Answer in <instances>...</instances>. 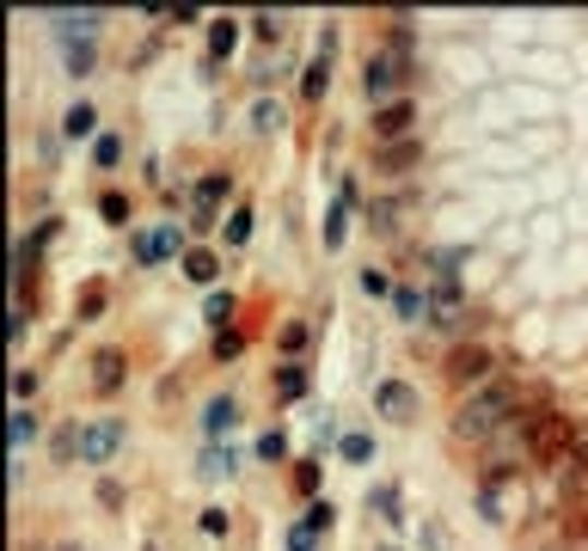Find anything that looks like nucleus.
<instances>
[{
    "mask_svg": "<svg viewBox=\"0 0 588 551\" xmlns=\"http://www.w3.org/2000/svg\"><path fill=\"white\" fill-rule=\"evenodd\" d=\"M533 398V386H521L515 374H503V380H491V386H479V392H466L460 405H454V417H448V442L454 447H491L503 429L521 417V405Z\"/></svg>",
    "mask_w": 588,
    "mask_h": 551,
    "instance_id": "obj_1",
    "label": "nucleus"
},
{
    "mask_svg": "<svg viewBox=\"0 0 588 551\" xmlns=\"http://www.w3.org/2000/svg\"><path fill=\"white\" fill-rule=\"evenodd\" d=\"M503 380V350H496L491 337H466V343H454V350H442V386H448L454 398L479 392V386Z\"/></svg>",
    "mask_w": 588,
    "mask_h": 551,
    "instance_id": "obj_2",
    "label": "nucleus"
},
{
    "mask_svg": "<svg viewBox=\"0 0 588 551\" xmlns=\"http://www.w3.org/2000/svg\"><path fill=\"white\" fill-rule=\"evenodd\" d=\"M411 68H418L411 56H392V49L374 44L368 61H362V98H368L374 110L392 105V98H411Z\"/></svg>",
    "mask_w": 588,
    "mask_h": 551,
    "instance_id": "obj_3",
    "label": "nucleus"
},
{
    "mask_svg": "<svg viewBox=\"0 0 588 551\" xmlns=\"http://www.w3.org/2000/svg\"><path fill=\"white\" fill-rule=\"evenodd\" d=\"M331 74H338V25H319V37H313V56L307 68H301V86H294V98L301 105H326V92H331Z\"/></svg>",
    "mask_w": 588,
    "mask_h": 551,
    "instance_id": "obj_4",
    "label": "nucleus"
},
{
    "mask_svg": "<svg viewBox=\"0 0 588 551\" xmlns=\"http://www.w3.org/2000/svg\"><path fill=\"white\" fill-rule=\"evenodd\" d=\"M185 221H154V227H141V233H129V258L141 263V270H160V263H178L190 251L185 245Z\"/></svg>",
    "mask_w": 588,
    "mask_h": 551,
    "instance_id": "obj_5",
    "label": "nucleus"
},
{
    "mask_svg": "<svg viewBox=\"0 0 588 551\" xmlns=\"http://www.w3.org/2000/svg\"><path fill=\"white\" fill-rule=\"evenodd\" d=\"M56 49H74V44H98L105 37V7H49L44 13Z\"/></svg>",
    "mask_w": 588,
    "mask_h": 551,
    "instance_id": "obj_6",
    "label": "nucleus"
},
{
    "mask_svg": "<svg viewBox=\"0 0 588 551\" xmlns=\"http://www.w3.org/2000/svg\"><path fill=\"white\" fill-rule=\"evenodd\" d=\"M124 442H129L124 417H86V423H80V466L105 472L110 459L124 454Z\"/></svg>",
    "mask_w": 588,
    "mask_h": 551,
    "instance_id": "obj_7",
    "label": "nucleus"
},
{
    "mask_svg": "<svg viewBox=\"0 0 588 551\" xmlns=\"http://www.w3.org/2000/svg\"><path fill=\"white\" fill-rule=\"evenodd\" d=\"M374 417H387V423H418L423 417V392H418V380H404V374H380L374 380Z\"/></svg>",
    "mask_w": 588,
    "mask_h": 551,
    "instance_id": "obj_8",
    "label": "nucleus"
},
{
    "mask_svg": "<svg viewBox=\"0 0 588 551\" xmlns=\"http://www.w3.org/2000/svg\"><path fill=\"white\" fill-rule=\"evenodd\" d=\"M423 160H430V148H423V136H411V141H387V148H374L368 172H380L387 184H399V190H404V184L418 178Z\"/></svg>",
    "mask_w": 588,
    "mask_h": 551,
    "instance_id": "obj_9",
    "label": "nucleus"
},
{
    "mask_svg": "<svg viewBox=\"0 0 588 551\" xmlns=\"http://www.w3.org/2000/svg\"><path fill=\"white\" fill-rule=\"evenodd\" d=\"M86 386H93V398H117L129 386V350L124 343H98L93 355H86Z\"/></svg>",
    "mask_w": 588,
    "mask_h": 551,
    "instance_id": "obj_10",
    "label": "nucleus"
},
{
    "mask_svg": "<svg viewBox=\"0 0 588 551\" xmlns=\"http://www.w3.org/2000/svg\"><path fill=\"white\" fill-rule=\"evenodd\" d=\"M418 117H423L418 98H392V105L368 110V136H374V148H387V141H411V136H418Z\"/></svg>",
    "mask_w": 588,
    "mask_h": 551,
    "instance_id": "obj_11",
    "label": "nucleus"
},
{
    "mask_svg": "<svg viewBox=\"0 0 588 551\" xmlns=\"http://www.w3.org/2000/svg\"><path fill=\"white\" fill-rule=\"evenodd\" d=\"M411 209H418V184H404V190H387V197H368V202H362V214H368V227L380 233V239L404 233Z\"/></svg>",
    "mask_w": 588,
    "mask_h": 551,
    "instance_id": "obj_12",
    "label": "nucleus"
},
{
    "mask_svg": "<svg viewBox=\"0 0 588 551\" xmlns=\"http://www.w3.org/2000/svg\"><path fill=\"white\" fill-rule=\"evenodd\" d=\"M239 417H246V405H239V392H209L197 405V429H202V442H227L233 429H239Z\"/></svg>",
    "mask_w": 588,
    "mask_h": 551,
    "instance_id": "obj_13",
    "label": "nucleus"
},
{
    "mask_svg": "<svg viewBox=\"0 0 588 551\" xmlns=\"http://www.w3.org/2000/svg\"><path fill=\"white\" fill-rule=\"evenodd\" d=\"M313 343H319V319L313 313H289L277 325V362H313Z\"/></svg>",
    "mask_w": 588,
    "mask_h": 551,
    "instance_id": "obj_14",
    "label": "nucleus"
},
{
    "mask_svg": "<svg viewBox=\"0 0 588 551\" xmlns=\"http://www.w3.org/2000/svg\"><path fill=\"white\" fill-rule=\"evenodd\" d=\"M313 392V362H277L270 367V398H277V411L301 405Z\"/></svg>",
    "mask_w": 588,
    "mask_h": 551,
    "instance_id": "obj_15",
    "label": "nucleus"
},
{
    "mask_svg": "<svg viewBox=\"0 0 588 551\" xmlns=\"http://www.w3.org/2000/svg\"><path fill=\"white\" fill-rule=\"evenodd\" d=\"M239 37H246V19H233V13H215L209 25H202V44H209V61H215V68H227V61H233Z\"/></svg>",
    "mask_w": 588,
    "mask_h": 551,
    "instance_id": "obj_16",
    "label": "nucleus"
},
{
    "mask_svg": "<svg viewBox=\"0 0 588 551\" xmlns=\"http://www.w3.org/2000/svg\"><path fill=\"white\" fill-rule=\"evenodd\" d=\"M190 202L227 214V209H233V166H209V172H202V178L190 184Z\"/></svg>",
    "mask_w": 588,
    "mask_h": 551,
    "instance_id": "obj_17",
    "label": "nucleus"
},
{
    "mask_svg": "<svg viewBox=\"0 0 588 551\" xmlns=\"http://www.w3.org/2000/svg\"><path fill=\"white\" fill-rule=\"evenodd\" d=\"M552 520H557V539H564V551H588V496H564Z\"/></svg>",
    "mask_w": 588,
    "mask_h": 551,
    "instance_id": "obj_18",
    "label": "nucleus"
},
{
    "mask_svg": "<svg viewBox=\"0 0 588 551\" xmlns=\"http://www.w3.org/2000/svg\"><path fill=\"white\" fill-rule=\"evenodd\" d=\"M98 136H105V117H98V105H93V98H74V105L62 110V141H86V148H93Z\"/></svg>",
    "mask_w": 588,
    "mask_h": 551,
    "instance_id": "obj_19",
    "label": "nucleus"
},
{
    "mask_svg": "<svg viewBox=\"0 0 588 551\" xmlns=\"http://www.w3.org/2000/svg\"><path fill=\"white\" fill-rule=\"evenodd\" d=\"M178 276H185L190 289H215L221 282V251L215 245H190L185 258H178Z\"/></svg>",
    "mask_w": 588,
    "mask_h": 551,
    "instance_id": "obj_20",
    "label": "nucleus"
},
{
    "mask_svg": "<svg viewBox=\"0 0 588 551\" xmlns=\"http://www.w3.org/2000/svg\"><path fill=\"white\" fill-rule=\"evenodd\" d=\"M289 490H294V503H301V508L326 496V466H319V454L294 459V466H289Z\"/></svg>",
    "mask_w": 588,
    "mask_h": 551,
    "instance_id": "obj_21",
    "label": "nucleus"
},
{
    "mask_svg": "<svg viewBox=\"0 0 588 551\" xmlns=\"http://www.w3.org/2000/svg\"><path fill=\"white\" fill-rule=\"evenodd\" d=\"M331 527H338V503H326V496H319V503L301 508V520L289 527V539H307V546H319V539H326Z\"/></svg>",
    "mask_w": 588,
    "mask_h": 551,
    "instance_id": "obj_22",
    "label": "nucleus"
},
{
    "mask_svg": "<svg viewBox=\"0 0 588 551\" xmlns=\"http://www.w3.org/2000/svg\"><path fill=\"white\" fill-rule=\"evenodd\" d=\"M387 306H392V325H430V289H418V282H399Z\"/></svg>",
    "mask_w": 588,
    "mask_h": 551,
    "instance_id": "obj_23",
    "label": "nucleus"
},
{
    "mask_svg": "<svg viewBox=\"0 0 588 551\" xmlns=\"http://www.w3.org/2000/svg\"><path fill=\"white\" fill-rule=\"evenodd\" d=\"M105 306H110V282L105 276H86L74 289V325H98L105 319Z\"/></svg>",
    "mask_w": 588,
    "mask_h": 551,
    "instance_id": "obj_24",
    "label": "nucleus"
},
{
    "mask_svg": "<svg viewBox=\"0 0 588 551\" xmlns=\"http://www.w3.org/2000/svg\"><path fill=\"white\" fill-rule=\"evenodd\" d=\"M239 472V454H233L227 442H202L197 447V478L202 484H221V478H233Z\"/></svg>",
    "mask_w": 588,
    "mask_h": 551,
    "instance_id": "obj_25",
    "label": "nucleus"
},
{
    "mask_svg": "<svg viewBox=\"0 0 588 551\" xmlns=\"http://www.w3.org/2000/svg\"><path fill=\"white\" fill-rule=\"evenodd\" d=\"M80 423L86 417H62V423L49 429V466L62 472V466H80Z\"/></svg>",
    "mask_w": 588,
    "mask_h": 551,
    "instance_id": "obj_26",
    "label": "nucleus"
},
{
    "mask_svg": "<svg viewBox=\"0 0 588 551\" xmlns=\"http://www.w3.org/2000/svg\"><path fill=\"white\" fill-rule=\"evenodd\" d=\"M246 350H251V331H246V325H227V331H209V362H215V367L246 362Z\"/></svg>",
    "mask_w": 588,
    "mask_h": 551,
    "instance_id": "obj_27",
    "label": "nucleus"
},
{
    "mask_svg": "<svg viewBox=\"0 0 588 551\" xmlns=\"http://www.w3.org/2000/svg\"><path fill=\"white\" fill-rule=\"evenodd\" d=\"M368 515L380 520V527H404V484H399V478L368 490Z\"/></svg>",
    "mask_w": 588,
    "mask_h": 551,
    "instance_id": "obj_28",
    "label": "nucleus"
},
{
    "mask_svg": "<svg viewBox=\"0 0 588 551\" xmlns=\"http://www.w3.org/2000/svg\"><path fill=\"white\" fill-rule=\"evenodd\" d=\"M7 435H13V454L25 459V454H32V442L44 435V411H37V405H13V417H7Z\"/></svg>",
    "mask_w": 588,
    "mask_h": 551,
    "instance_id": "obj_29",
    "label": "nucleus"
},
{
    "mask_svg": "<svg viewBox=\"0 0 588 551\" xmlns=\"http://www.w3.org/2000/svg\"><path fill=\"white\" fill-rule=\"evenodd\" d=\"M251 233H258V209H251V202H233L227 221H221V245L239 251V245H251Z\"/></svg>",
    "mask_w": 588,
    "mask_h": 551,
    "instance_id": "obj_30",
    "label": "nucleus"
},
{
    "mask_svg": "<svg viewBox=\"0 0 588 551\" xmlns=\"http://www.w3.org/2000/svg\"><path fill=\"white\" fill-rule=\"evenodd\" d=\"M251 459H258V466H289V429H282V423L258 429V442H251Z\"/></svg>",
    "mask_w": 588,
    "mask_h": 551,
    "instance_id": "obj_31",
    "label": "nucleus"
},
{
    "mask_svg": "<svg viewBox=\"0 0 588 551\" xmlns=\"http://www.w3.org/2000/svg\"><path fill=\"white\" fill-rule=\"evenodd\" d=\"M374 447H380V442H374V429H343V435H338V459H343V466H368Z\"/></svg>",
    "mask_w": 588,
    "mask_h": 551,
    "instance_id": "obj_32",
    "label": "nucleus"
},
{
    "mask_svg": "<svg viewBox=\"0 0 588 551\" xmlns=\"http://www.w3.org/2000/svg\"><path fill=\"white\" fill-rule=\"evenodd\" d=\"M98 214H105V227H129L136 197H129V190H117V184H105V190H98Z\"/></svg>",
    "mask_w": 588,
    "mask_h": 551,
    "instance_id": "obj_33",
    "label": "nucleus"
},
{
    "mask_svg": "<svg viewBox=\"0 0 588 551\" xmlns=\"http://www.w3.org/2000/svg\"><path fill=\"white\" fill-rule=\"evenodd\" d=\"M233 313H239V294H233V289H215L209 301H202V325H209V331H227Z\"/></svg>",
    "mask_w": 588,
    "mask_h": 551,
    "instance_id": "obj_34",
    "label": "nucleus"
},
{
    "mask_svg": "<svg viewBox=\"0 0 588 551\" xmlns=\"http://www.w3.org/2000/svg\"><path fill=\"white\" fill-rule=\"evenodd\" d=\"M246 37H258V44H282V37H289V13H270V7H258V13L246 19Z\"/></svg>",
    "mask_w": 588,
    "mask_h": 551,
    "instance_id": "obj_35",
    "label": "nucleus"
},
{
    "mask_svg": "<svg viewBox=\"0 0 588 551\" xmlns=\"http://www.w3.org/2000/svg\"><path fill=\"white\" fill-rule=\"evenodd\" d=\"M350 221H356V209L343 197H331V209H326V251H343V239H350Z\"/></svg>",
    "mask_w": 588,
    "mask_h": 551,
    "instance_id": "obj_36",
    "label": "nucleus"
},
{
    "mask_svg": "<svg viewBox=\"0 0 588 551\" xmlns=\"http://www.w3.org/2000/svg\"><path fill=\"white\" fill-rule=\"evenodd\" d=\"M246 122H251V136H277L282 122H289V105H282V98H258Z\"/></svg>",
    "mask_w": 588,
    "mask_h": 551,
    "instance_id": "obj_37",
    "label": "nucleus"
},
{
    "mask_svg": "<svg viewBox=\"0 0 588 551\" xmlns=\"http://www.w3.org/2000/svg\"><path fill=\"white\" fill-rule=\"evenodd\" d=\"M62 74H68V80H93V74H98V44L62 49Z\"/></svg>",
    "mask_w": 588,
    "mask_h": 551,
    "instance_id": "obj_38",
    "label": "nucleus"
},
{
    "mask_svg": "<svg viewBox=\"0 0 588 551\" xmlns=\"http://www.w3.org/2000/svg\"><path fill=\"white\" fill-rule=\"evenodd\" d=\"M392 289H399V276H392L387 263H362V294H368V301H392Z\"/></svg>",
    "mask_w": 588,
    "mask_h": 551,
    "instance_id": "obj_39",
    "label": "nucleus"
},
{
    "mask_svg": "<svg viewBox=\"0 0 588 551\" xmlns=\"http://www.w3.org/2000/svg\"><path fill=\"white\" fill-rule=\"evenodd\" d=\"M117 166H124V136L105 129V136L93 141V172H117Z\"/></svg>",
    "mask_w": 588,
    "mask_h": 551,
    "instance_id": "obj_40",
    "label": "nucleus"
},
{
    "mask_svg": "<svg viewBox=\"0 0 588 551\" xmlns=\"http://www.w3.org/2000/svg\"><path fill=\"white\" fill-rule=\"evenodd\" d=\"M93 496H98V508H105V515H124V503H129L124 484H117L110 472H98V478H93Z\"/></svg>",
    "mask_w": 588,
    "mask_h": 551,
    "instance_id": "obj_41",
    "label": "nucleus"
},
{
    "mask_svg": "<svg viewBox=\"0 0 588 551\" xmlns=\"http://www.w3.org/2000/svg\"><path fill=\"white\" fill-rule=\"evenodd\" d=\"M37 392H44V374H37V367H19L13 374V405H32Z\"/></svg>",
    "mask_w": 588,
    "mask_h": 551,
    "instance_id": "obj_42",
    "label": "nucleus"
},
{
    "mask_svg": "<svg viewBox=\"0 0 588 551\" xmlns=\"http://www.w3.org/2000/svg\"><path fill=\"white\" fill-rule=\"evenodd\" d=\"M215 221H227V214H215V209H202V202H190V209H185V227L197 233V239H202V233H215Z\"/></svg>",
    "mask_w": 588,
    "mask_h": 551,
    "instance_id": "obj_43",
    "label": "nucleus"
},
{
    "mask_svg": "<svg viewBox=\"0 0 588 551\" xmlns=\"http://www.w3.org/2000/svg\"><path fill=\"white\" fill-rule=\"evenodd\" d=\"M197 527H202L209 539H227V527H233V520H227V508H215V503H209V508L197 515Z\"/></svg>",
    "mask_w": 588,
    "mask_h": 551,
    "instance_id": "obj_44",
    "label": "nucleus"
},
{
    "mask_svg": "<svg viewBox=\"0 0 588 551\" xmlns=\"http://www.w3.org/2000/svg\"><path fill=\"white\" fill-rule=\"evenodd\" d=\"M178 398H185V374H166V380H160V405H178Z\"/></svg>",
    "mask_w": 588,
    "mask_h": 551,
    "instance_id": "obj_45",
    "label": "nucleus"
},
{
    "mask_svg": "<svg viewBox=\"0 0 588 551\" xmlns=\"http://www.w3.org/2000/svg\"><path fill=\"white\" fill-rule=\"evenodd\" d=\"M423 546H430V551H442V546H448V534H442V520H423Z\"/></svg>",
    "mask_w": 588,
    "mask_h": 551,
    "instance_id": "obj_46",
    "label": "nucleus"
},
{
    "mask_svg": "<svg viewBox=\"0 0 588 551\" xmlns=\"http://www.w3.org/2000/svg\"><path fill=\"white\" fill-rule=\"evenodd\" d=\"M44 551H86V546H80V539H49Z\"/></svg>",
    "mask_w": 588,
    "mask_h": 551,
    "instance_id": "obj_47",
    "label": "nucleus"
},
{
    "mask_svg": "<svg viewBox=\"0 0 588 551\" xmlns=\"http://www.w3.org/2000/svg\"><path fill=\"white\" fill-rule=\"evenodd\" d=\"M282 551H319V546H307V539H289V546H282Z\"/></svg>",
    "mask_w": 588,
    "mask_h": 551,
    "instance_id": "obj_48",
    "label": "nucleus"
},
{
    "mask_svg": "<svg viewBox=\"0 0 588 551\" xmlns=\"http://www.w3.org/2000/svg\"><path fill=\"white\" fill-rule=\"evenodd\" d=\"M374 551H404V546H392V539H387V546H374Z\"/></svg>",
    "mask_w": 588,
    "mask_h": 551,
    "instance_id": "obj_49",
    "label": "nucleus"
},
{
    "mask_svg": "<svg viewBox=\"0 0 588 551\" xmlns=\"http://www.w3.org/2000/svg\"><path fill=\"white\" fill-rule=\"evenodd\" d=\"M141 551H160V546H154V539H141Z\"/></svg>",
    "mask_w": 588,
    "mask_h": 551,
    "instance_id": "obj_50",
    "label": "nucleus"
}]
</instances>
